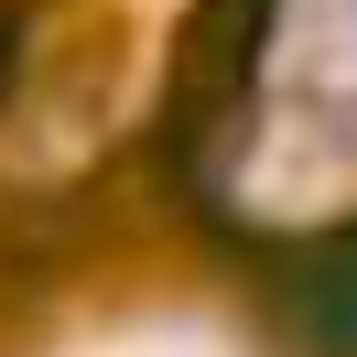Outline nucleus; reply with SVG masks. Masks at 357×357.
I'll use <instances>...</instances> for the list:
<instances>
[{
	"instance_id": "nucleus-3",
	"label": "nucleus",
	"mask_w": 357,
	"mask_h": 357,
	"mask_svg": "<svg viewBox=\"0 0 357 357\" xmlns=\"http://www.w3.org/2000/svg\"><path fill=\"white\" fill-rule=\"evenodd\" d=\"M0 33H11V0H0Z\"/></svg>"
},
{
	"instance_id": "nucleus-1",
	"label": "nucleus",
	"mask_w": 357,
	"mask_h": 357,
	"mask_svg": "<svg viewBox=\"0 0 357 357\" xmlns=\"http://www.w3.org/2000/svg\"><path fill=\"white\" fill-rule=\"evenodd\" d=\"M303 87L357 109V0H206L184 87Z\"/></svg>"
},
{
	"instance_id": "nucleus-2",
	"label": "nucleus",
	"mask_w": 357,
	"mask_h": 357,
	"mask_svg": "<svg viewBox=\"0 0 357 357\" xmlns=\"http://www.w3.org/2000/svg\"><path fill=\"white\" fill-rule=\"evenodd\" d=\"M271 271V347L282 357H357V227H335V238L314 249H282Z\"/></svg>"
}]
</instances>
